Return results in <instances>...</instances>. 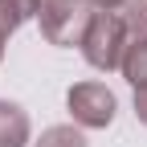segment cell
<instances>
[{
    "label": "cell",
    "mask_w": 147,
    "mask_h": 147,
    "mask_svg": "<svg viewBox=\"0 0 147 147\" xmlns=\"http://www.w3.org/2000/svg\"><path fill=\"white\" fill-rule=\"evenodd\" d=\"M33 147H90L86 143V135L78 131V127H45V131H41V139H37Z\"/></svg>",
    "instance_id": "8"
},
{
    "label": "cell",
    "mask_w": 147,
    "mask_h": 147,
    "mask_svg": "<svg viewBox=\"0 0 147 147\" xmlns=\"http://www.w3.org/2000/svg\"><path fill=\"white\" fill-rule=\"evenodd\" d=\"M135 119L147 127V90H135Z\"/></svg>",
    "instance_id": "9"
},
{
    "label": "cell",
    "mask_w": 147,
    "mask_h": 147,
    "mask_svg": "<svg viewBox=\"0 0 147 147\" xmlns=\"http://www.w3.org/2000/svg\"><path fill=\"white\" fill-rule=\"evenodd\" d=\"M37 8H41V0H0V61H4V45H8V37L21 29L25 21H33Z\"/></svg>",
    "instance_id": "4"
},
{
    "label": "cell",
    "mask_w": 147,
    "mask_h": 147,
    "mask_svg": "<svg viewBox=\"0 0 147 147\" xmlns=\"http://www.w3.org/2000/svg\"><path fill=\"white\" fill-rule=\"evenodd\" d=\"M123 78L131 82L135 90H147V41H135V45H127L123 53Z\"/></svg>",
    "instance_id": "6"
},
{
    "label": "cell",
    "mask_w": 147,
    "mask_h": 147,
    "mask_svg": "<svg viewBox=\"0 0 147 147\" xmlns=\"http://www.w3.org/2000/svg\"><path fill=\"white\" fill-rule=\"evenodd\" d=\"M119 21L127 29V41H147V0H127L119 8Z\"/></svg>",
    "instance_id": "7"
},
{
    "label": "cell",
    "mask_w": 147,
    "mask_h": 147,
    "mask_svg": "<svg viewBox=\"0 0 147 147\" xmlns=\"http://www.w3.org/2000/svg\"><path fill=\"white\" fill-rule=\"evenodd\" d=\"M90 16H94L90 0H41V8H37L41 37L49 45H82Z\"/></svg>",
    "instance_id": "2"
},
{
    "label": "cell",
    "mask_w": 147,
    "mask_h": 147,
    "mask_svg": "<svg viewBox=\"0 0 147 147\" xmlns=\"http://www.w3.org/2000/svg\"><path fill=\"white\" fill-rule=\"evenodd\" d=\"M65 106H69V115L78 127H86V131H102V127L115 123V94L102 86V82H78V86H69V94H65Z\"/></svg>",
    "instance_id": "3"
},
{
    "label": "cell",
    "mask_w": 147,
    "mask_h": 147,
    "mask_svg": "<svg viewBox=\"0 0 147 147\" xmlns=\"http://www.w3.org/2000/svg\"><path fill=\"white\" fill-rule=\"evenodd\" d=\"M29 143V115L16 102L0 98V147H25Z\"/></svg>",
    "instance_id": "5"
},
{
    "label": "cell",
    "mask_w": 147,
    "mask_h": 147,
    "mask_svg": "<svg viewBox=\"0 0 147 147\" xmlns=\"http://www.w3.org/2000/svg\"><path fill=\"white\" fill-rule=\"evenodd\" d=\"M90 4H94V12H119L127 0H90Z\"/></svg>",
    "instance_id": "10"
},
{
    "label": "cell",
    "mask_w": 147,
    "mask_h": 147,
    "mask_svg": "<svg viewBox=\"0 0 147 147\" xmlns=\"http://www.w3.org/2000/svg\"><path fill=\"white\" fill-rule=\"evenodd\" d=\"M127 29L119 21V12H94L90 16V25H86V37H82V57L110 74V69H119L123 65V53H127Z\"/></svg>",
    "instance_id": "1"
}]
</instances>
